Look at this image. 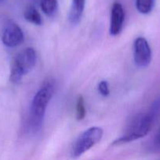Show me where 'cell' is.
I'll return each mask as SVG.
<instances>
[{
	"mask_svg": "<svg viewBox=\"0 0 160 160\" xmlns=\"http://www.w3.org/2000/svg\"><path fill=\"white\" fill-rule=\"evenodd\" d=\"M55 84L53 80H46L35 95L30 106L28 126L33 132L41 129L49 102L54 95Z\"/></svg>",
	"mask_w": 160,
	"mask_h": 160,
	"instance_id": "6da1fadb",
	"label": "cell"
},
{
	"mask_svg": "<svg viewBox=\"0 0 160 160\" xmlns=\"http://www.w3.org/2000/svg\"><path fill=\"white\" fill-rule=\"evenodd\" d=\"M160 110V98L154 102L148 111L136 117L130 123L124 135L114 142V145L127 143L144 138L152 128L153 123Z\"/></svg>",
	"mask_w": 160,
	"mask_h": 160,
	"instance_id": "7a4b0ae2",
	"label": "cell"
},
{
	"mask_svg": "<svg viewBox=\"0 0 160 160\" xmlns=\"http://www.w3.org/2000/svg\"><path fill=\"white\" fill-rule=\"evenodd\" d=\"M36 52L33 48H26L17 53L10 65L9 81L19 84L22 78L29 73L36 64Z\"/></svg>",
	"mask_w": 160,
	"mask_h": 160,
	"instance_id": "3957f363",
	"label": "cell"
},
{
	"mask_svg": "<svg viewBox=\"0 0 160 160\" xmlns=\"http://www.w3.org/2000/svg\"><path fill=\"white\" fill-rule=\"evenodd\" d=\"M103 136V130L99 127H93L86 130L77 138L72 147V156L78 158L98 143Z\"/></svg>",
	"mask_w": 160,
	"mask_h": 160,
	"instance_id": "277c9868",
	"label": "cell"
},
{
	"mask_svg": "<svg viewBox=\"0 0 160 160\" xmlns=\"http://www.w3.org/2000/svg\"><path fill=\"white\" fill-rule=\"evenodd\" d=\"M1 39L6 46L9 48H15L21 45L24 40V35L22 29L17 23L13 20H9L3 26Z\"/></svg>",
	"mask_w": 160,
	"mask_h": 160,
	"instance_id": "5b68a950",
	"label": "cell"
},
{
	"mask_svg": "<svg viewBox=\"0 0 160 160\" xmlns=\"http://www.w3.org/2000/svg\"><path fill=\"white\" fill-rule=\"evenodd\" d=\"M133 58L139 67H147L152 61V50L148 42L144 38L139 37L133 44Z\"/></svg>",
	"mask_w": 160,
	"mask_h": 160,
	"instance_id": "8992f818",
	"label": "cell"
},
{
	"mask_svg": "<svg viewBox=\"0 0 160 160\" xmlns=\"http://www.w3.org/2000/svg\"><path fill=\"white\" fill-rule=\"evenodd\" d=\"M125 20V12L122 5L119 2H115L112 5L110 19L109 33L111 35L116 36L120 34L123 27Z\"/></svg>",
	"mask_w": 160,
	"mask_h": 160,
	"instance_id": "52a82bcc",
	"label": "cell"
},
{
	"mask_svg": "<svg viewBox=\"0 0 160 160\" xmlns=\"http://www.w3.org/2000/svg\"><path fill=\"white\" fill-rule=\"evenodd\" d=\"M86 0H72L69 12V21L72 24H77L81 20L85 9Z\"/></svg>",
	"mask_w": 160,
	"mask_h": 160,
	"instance_id": "ba28073f",
	"label": "cell"
},
{
	"mask_svg": "<svg viewBox=\"0 0 160 160\" xmlns=\"http://www.w3.org/2000/svg\"><path fill=\"white\" fill-rule=\"evenodd\" d=\"M24 17L27 21L35 25H41L42 23V19L40 13L33 6H29L25 9Z\"/></svg>",
	"mask_w": 160,
	"mask_h": 160,
	"instance_id": "9c48e42d",
	"label": "cell"
},
{
	"mask_svg": "<svg viewBox=\"0 0 160 160\" xmlns=\"http://www.w3.org/2000/svg\"><path fill=\"white\" fill-rule=\"evenodd\" d=\"M40 7L42 12L48 17L56 13L58 9L57 0H40Z\"/></svg>",
	"mask_w": 160,
	"mask_h": 160,
	"instance_id": "30bf717a",
	"label": "cell"
},
{
	"mask_svg": "<svg viewBox=\"0 0 160 160\" xmlns=\"http://www.w3.org/2000/svg\"><path fill=\"white\" fill-rule=\"evenodd\" d=\"M156 0H136V8L142 14H148L153 9Z\"/></svg>",
	"mask_w": 160,
	"mask_h": 160,
	"instance_id": "8fae6325",
	"label": "cell"
},
{
	"mask_svg": "<svg viewBox=\"0 0 160 160\" xmlns=\"http://www.w3.org/2000/svg\"><path fill=\"white\" fill-rule=\"evenodd\" d=\"M86 114V106H85L84 98L82 95L78 96L76 103V119L77 120L80 121L85 118Z\"/></svg>",
	"mask_w": 160,
	"mask_h": 160,
	"instance_id": "7c38bea8",
	"label": "cell"
},
{
	"mask_svg": "<svg viewBox=\"0 0 160 160\" xmlns=\"http://www.w3.org/2000/svg\"><path fill=\"white\" fill-rule=\"evenodd\" d=\"M98 91L100 94L103 96L106 97L109 95L110 90H109V86H108V83L106 81H100V84H98Z\"/></svg>",
	"mask_w": 160,
	"mask_h": 160,
	"instance_id": "4fadbf2b",
	"label": "cell"
},
{
	"mask_svg": "<svg viewBox=\"0 0 160 160\" xmlns=\"http://www.w3.org/2000/svg\"><path fill=\"white\" fill-rule=\"evenodd\" d=\"M155 144H156V145H158V147H160V131H159V133H158V134L157 135V137H156Z\"/></svg>",
	"mask_w": 160,
	"mask_h": 160,
	"instance_id": "5bb4252c",
	"label": "cell"
},
{
	"mask_svg": "<svg viewBox=\"0 0 160 160\" xmlns=\"http://www.w3.org/2000/svg\"><path fill=\"white\" fill-rule=\"evenodd\" d=\"M3 1H4V0H0V2H3Z\"/></svg>",
	"mask_w": 160,
	"mask_h": 160,
	"instance_id": "9a60e30c",
	"label": "cell"
}]
</instances>
